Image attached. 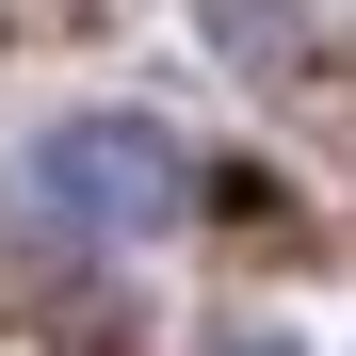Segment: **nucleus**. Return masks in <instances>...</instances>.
Instances as JSON below:
<instances>
[{
  "label": "nucleus",
  "instance_id": "1",
  "mask_svg": "<svg viewBox=\"0 0 356 356\" xmlns=\"http://www.w3.org/2000/svg\"><path fill=\"white\" fill-rule=\"evenodd\" d=\"M178 195H195V162H178V130H146V113H65V130H33V162H17V211L49 243H146V227H178Z\"/></svg>",
  "mask_w": 356,
  "mask_h": 356
},
{
  "label": "nucleus",
  "instance_id": "2",
  "mask_svg": "<svg viewBox=\"0 0 356 356\" xmlns=\"http://www.w3.org/2000/svg\"><path fill=\"white\" fill-rule=\"evenodd\" d=\"M227 17V49H259V33H291V0H211Z\"/></svg>",
  "mask_w": 356,
  "mask_h": 356
},
{
  "label": "nucleus",
  "instance_id": "3",
  "mask_svg": "<svg viewBox=\"0 0 356 356\" xmlns=\"http://www.w3.org/2000/svg\"><path fill=\"white\" fill-rule=\"evenodd\" d=\"M211 356H308V340H275V324H227V340H211Z\"/></svg>",
  "mask_w": 356,
  "mask_h": 356
}]
</instances>
